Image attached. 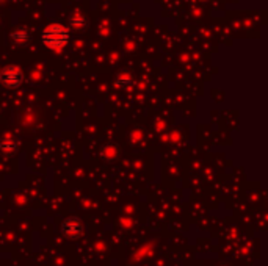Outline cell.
Masks as SVG:
<instances>
[{
    "instance_id": "6da1fadb",
    "label": "cell",
    "mask_w": 268,
    "mask_h": 266,
    "mask_svg": "<svg viewBox=\"0 0 268 266\" xmlns=\"http://www.w3.org/2000/svg\"><path fill=\"white\" fill-rule=\"evenodd\" d=\"M41 39L49 49H62L68 43L69 36H68V32H66V28L63 25L52 24L43 32Z\"/></svg>"
},
{
    "instance_id": "7a4b0ae2",
    "label": "cell",
    "mask_w": 268,
    "mask_h": 266,
    "mask_svg": "<svg viewBox=\"0 0 268 266\" xmlns=\"http://www.w3.org/2000/svg\"><path fill=\"white\" fill-rule=\"evenodd\" d=\"M22 72L16 66H8L0 74V83L7 88H17L22 83Z\"/></svg>"
},
{
    "instance_id": "3957f363",
    "label": "cell",
    "mask_w": 268,
    "mask_h": 266,
    "mask_svg": "<svg viewBox=\"0 0 268 266\" xmlns=\"http://www.w3.org/2000/svg\"><path fill=\"white\" fill-rule=\"evenodd\" d=\"M82 232V224L77 221V219H68L65 224H63V233L68 235V236H77L79 233Z\"/></svg>"
},
{
    "instance_id": "277c9868",
    "label": "cell",
    "mask_w": 268,
    "mask_h": 266,
    "mask_svg": "<svg viewBox=\"0 0 268 266\" xmlns=\"http://www.w3.org/2000/svg\"><path fill=\"white\" fill-rule=\"evenodd\" d=\"M13 39L17 41V43H25V41L28 39V33H25V32H22V30L14 32V33H13Z\"/></svg>"
},
{
    "instance_id": "5b68a950",
    "label": "cell",
    "mask_w": 268,
    "mask_h": 266,
    "mask_svg": "<svg viewBox=\"0 0 268 266\" xmlns=\"http://www.w3.org/2000/svg\"><path fill=\"white\" fill-rule=\"evenodd\" d=\"M14 146H16V144H14L13 141H5V139H4L2 142H0V147H2V149H4L5 152H11V151L14 149Z\"/></svg>"
}]
</instances>
